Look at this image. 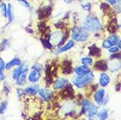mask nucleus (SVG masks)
<instances>
[{
  "mask_svg": "<svg viewBox=\"0 0 121 120\" xmlns=\"http://www.w3.org/2000/svg\"><path fill=\"white\" fill-rule=\"evenodd\" d=\"M82 26L89 33H100L104 30V25L102 20L95 14H88L82 21Z\"/></svg>",
  "mask_w": 121,
  "mask_h": 120,
  "instance_id": "obj_1",
  "label": "nucleus"
},
{
  "mask_svg": "<svg viewBox=\"0 0 121 120\" xmlns=\"http://www.w3.org/2000/svg\"><path fill=\"white\" fill-rule=\"evenodd\" d=\"M70 36L75 42L84 43L90 39V33L82 26H75L70 30Z\"/></svg>",
  "mask_w": 121,
  "mask_h": 120,
  "instance_id": "obj_2",
  "label": "nucleus"
},
{
  "mask_svg": "<svg viewBox=\"0 0 121 120\" xmlns=\"http://www.w3.org/2000/svg\"><path fill=\"white\" fill-rule=\"evenodd\" d=\"M94 80H95V75L92 71L85 75H76L72 78L73 84L78 89H83L92 85Z\"/></svg>",
  "mask_w": 121,
  "mask_h": 120,
  "instance_id": "obj_3",
  "label": "nucleus"
},
{
  "mask_svg": "<svg viewBox=\"0 0 121 120\" xmlns=\"http://www.w3.org/2000/svg\"><path fill=\"white\" fill-rule=\"evenodd\" d=\"M98 111V107L97 105L93 104L88 99H83L82 103V111L81 112L82 113H86L87 116L90 117H93L96 116Z\"/></svg>",
  "mask_w": 121,
  "mask_h": 120,
  "instance_id": "obj_4",
  "label": "nucleus"
},
{
  "mask_svg": "<svg viewBox=\"0 0 121 120\" xmlns=\"http://www.w3.org/2000/svg\"><path fill=\"white\" fill-rule=\"evenodd\" d=\"M113 46H118L119 48L121 47L120 37L117 33H111L106 39L102 41V47L104 49H108Z\"/></svg>",
  "mask_w": 121,
  "mask_h": 120,
  "instance_id": "obj_5",
  "label": "nucleus"
},
{
  "mask_svg": "<svg viewBox=\"0 0 121 120\" xmlns=\"http://www.w3.org/2000/svg\"><path fill=\"white\" fill-rule=\"evenodd\" d=\"M64 34V32L62 30H60V29H56V30L53 31L52 33H48V37H47L46 39H49V41L52 43V45L54 47H56V46L59 44V42L60 41V39L62 38Z\"/></svg>",
  "mask_w": 121,
  "mask_h": 120,
  "instance_id": "obj_6",
  "label": "nucleus"
},
{
  "mask_svg": "<svg viewBox=\"0 0 121 120\" xmlns=\"http://www.w3.org/2000/svg\"><path fill=\"white\" fill-rule=\"evenodd\" d=\"M42 77V71L40 70H32L28 75L27 80L31 83H36Z\"/></svg>",
  "mask_w": 121,
  "mask_h": 120,
  "instance_id": "obj_7",
  "label": "nucleus"
},
{
  "mask_svg": "<svg viewBox=\"0 0 121 120\" xmlns=\"http://www.w3.org/2000/svg\"><path fill=\"white\" fill-rule=\"evenodd\" d=\"M75 44H76V42L74 41L73 39L67 40L66 43H64L61 47H58V49L55 52V53H54V54H61V53H65V52L69 51V50H70L71 48L74 47H75Z\"/></svg>",
  "mask_w": 121,
  "mask_h": 120,
  "instance_id": "obj_8",
  "label": "nucleus"
},
{
  "mask_svg": "<svg viewBox=\"0 0 121 120\" xmlns=\"http://www.w3.org/2000/svg\"><path fill=\"white\" fill-rule=\"evenodd\" d=\"M39 96L42 98V100L46 101V102H48L52 99L53 97V92L51 90L47 89V88H42V89H39L38 91Z\"/></svg>",
  "mask_w": 121,
  "mask_h": 120,
  "instance_id": "obj_9",
  "label": "nucleus"
},
{
  "mask_svg": "<svg viewBox=\"0 0 121 120\" xmlns=\"http://www.w3.org/2000/svg\"><path fill=\"white\" fill-rule=\"evenodd\" d=\"M105 96V90L104 89H99L97 90L94 94V100L97 104H102L103 101L104 100Z\"/></svg>",
  "mask_w": 121,
  "mask_h": 120,
  "instance_id": "obj_10",
  "label": "nucleus"
},
{
  "mask_svg": "<svg viewBox=\"0 0 121 120\" xmlns=\"http://www.w3.org/2000/svg\"><path fill=\"white\" fill-rule=\"evenodd\" d=\"M73 71L76 73V75H85L89 74L91 70L90 69V67L82 64V65H79V66H76V68H74Z\"/></svg>",
  "mask_w": 121,
  "mask_h": 120,
  "instance_id": "obj_11",
  "label": "nucleus"
},
{
  "mask_svg": "<svg viewBox=\"0 0 121 120\" xmlns=\"http://www.w3.org/2000/svg\"><path fill=\"white\" fill-rule=\"evenodd\" d=\"M98 82H99V85H101L103 88L107 87L110 84V82H111V77H110V75L105 72H102L99 75Z\"/></svg>",
  "mask_w": 121,
  "mask_h": 120,
  "instance_id": "obj_12",
  "label": "nucleus"
},
{
  "mask_svg": "<svg viewBox=\"0 0 121 120\" xmlns=\"http://www.w3.org/2000/svg\"><path fill=\"white\" fill-rule=\"evenodd\" d=\"M69 83V79L65 78V77H60L58 78L54 83V89L55 90H62Z\"/></svg>",
  "mask_w": 121,
  "mask_h": 120,
  "instance_id": "obj_13",
  "label": "nucleus"
},
{
  "mask_svg": "<svg viewBox=\"0 0 121 120\" xmlns=\"http://www.w3.org/2000/svg\"><path fill=\"white\" fill-rule=\"evenodd\" d=\"M27 69H28L27 66H26L25 63H21L19 66H18L15 69H14V70H13V71H12V80H14V81H15L16 79L18 78V75H20L22 72H24L25 70H27Z\"/></svg>",
  "mask_w": 121,
  "mask_h": 120,
  "instance_id": "obj_14",
  "label": "nucleus"
},
{
  "mask_svg": "<svg viewBox=\"0 0 121 120\" xmlns=\"http://www.w3.org/2000/svg\"><path fill=\"white\" fill-rule=\"evenodd\" d=\"M39 90V84H32L30 86L25 89L24 92L26 95H30V96H33V95H36L38 93V91Z\"/></svg>",
  "mask_w": 121,
  "mask_h": 120,
  "instance_id": "obj_15",
  "label": "nucleus"
},
{
  "mask_svg": "<svg viewBox=\"0 0 121 120\" xmlns=\"http://www.w3.org/2000/svg\"><path fill=\"white\" fill-rule=\"evenodd\" d=\"M93 65L97 70H99V71H102V72H105V70L108 69V62L104 60H97V62L93 64Z\"/></svg>",
  "mask_w": 121,
  "mask_h": 120,
  "instance_id": "obj_16",
  "label": "nucleus"
},
{
  "mask_svg": "<svg viewBox=\"0 0 121 120\" xmlns=\"http://www.w3.org/2000/svg\"><path fill=\"white\" fill-rule=\"evenodd\" d=\"M27 72H28V69L27 70H25L24 72H22L20 75L18 76V78L16 79V84L18 86H24L25 84L26 83V79H27Z\"/></svg>",
  "mask_w": 121,
  "mask_h": 120,
  "instance_id": "obj_17",
  "label": "nucleus"
},
{
  "mask_svg": "<svg viewBox=\"0 0 121 120\" xmlns=\"http://www.w3.org/2000/svg\"><path fill=\"white\" fill-rule=\"evenodd\" d=\"M21 63H22V61L19 58H18V57L13 58L12 60H11L10 61L5 63V69L6 70H10V69H12V68L19 66Z\"/></svg>",
  "mask_w": 121,
  "mask_h": 120,
  "instance_id": "obj_18",
  "label": "nucleus"
},
{
  "mask_svg": "<svg viewBox=\"0 0 121 120\" xmlns=\"http://www.w3.org/2000/svg\"><path fill=\"white\" fill-rule=\"evenodd\" d=\"M7 10H8V17L7 19L9 23H12L15 19V11H14V6L11 3L7 4Z\"/></svg>",
  "mask_w": 121,
  "mask_h": 120,
  "instance_id": "obj_19",
  "label": "nucleus"
},
{
  "mask_svg": "<svg viewBox=\"0 0 121 120\" xmlns=\"http://www.w3.org/2000/svg\"><path fill=\"white\" fill-rule=\"evenodd\" d=\"M89 49H90V50H89V54H90L91 56H97V57H100V55H101V50H100L99 48L97 47L95 44H93L92 46H91Z\"/></svg>",
  "mask_w": 121,
  "mask_h": 120,
  "instance_id": "obj_20",
  "label": "nucleus"
},
{
  "mask_svg": "<svg viewBox=\"0 0 121 120\" xmlns=\"http://www.w3.org/2000/svg\"><path fill=\"white\" fill-rule=\"evenodd\" d=\"M81 62L83 65H86L88 67L93 66L94 64V60L91 56H83V57L81 58Z\"/></svg>",
  "mask_w": 121,
  "mask_h": 120,
  "instance_id": "obj_21",
  "label": "nucleus"
},
{
  "mask_svg": "<svg viewBox=\"0 0 121 120\" xmlns=\"http://www.w3.org/2000/svg\"><path fill=\"white\" fill-rule=\"evenodd\" d=\"M0 12L2 13L4 18H7L8 17V10H7V4L4 2H0Z\"/></svg>",
  "mask_w": 121,
  "mask_h": 120,
  "instance_id": "obj_22",
  "label": "nucleus"
},
{
  "mask_svg": "<svg viewBox=\"0 0 121 120\" xmlns=\"http://www.w3.org/2000/svg\"><path fill=\"white\" fill-rule=\"evenodd\" d=\"M97 117H98V119L99 120L107 119L108 115H109V113H108V110H107V109H103L100 112L97 113Z\"/></svg>",
  "mask_w": 121,
  "mask_h": 120,
  "instance_id": "obj_23",
  "label": "nucleus"
},
{
  "mask_svg": "<svg viewBox=\"0 0 121 120\" xmlns=\"http://www.w3.org/2000/svg\"><path fill=\"white\" fill-rule=\"evenodd\" d=\"M40 41H41V43H42L43 47L45 48H47V49H50V50H52L53 49V47H54V46L52 45V43L50 41H49V39H44V38H40Z\"/></svg>",
  "mask_w": 121,
  "mask_h": 120,
  "instance_id": "obj_24",
  "label": "nucleus"
},
{
  "mask_svg": "<svg viewBox=\"0 0 121 120\" xmlns=\"http://www.w3.org/2000/svg\"><path fill=\"white\" fill-rule=\"evenodd\" d=\"M9 47V40L6 39H3L0 42V52H3Z\"/></svg>",
  "mask_w": 121,
  "mask_h": 120,
  "instance_id": "obj_25",
  "label": "nucleus"
},
{
  "mask_svg": "<svg viewBox=\"0 0 121 120\" xmlns=\"http://www.w3.org/2000/svg\"><path fill=\"white\" fill-rule=\"evenodd\" d=\"M18 3L20 4L21 5H23L24 7H26V9L32 10V5H31L30 2L28 0H17Z\"/></svg>",
  "mask_w": 121,
  "mask_h": 120,
  "instance_id": "obj_26",
  "label": "nucleus"
},
{
  "mask_svg": "<svg viewBox=\"0 0 121 120\" xmlns=\"http://www.w3.org/2000/svg\"><path fill=\"white\" fill-rule=\"evenodd\" d=\"M82 8L86 12H90L92 9V3L91 2H84L82 4Z\"/></svg>",
  "mask_w": 121,
  "mask_h": 120,
  "instance_id": "obj_27",
  "label": "nucleus"
},
{
  "mask_svg": "<svg viewBox=\"0 0 121 120\" xmlns=\"http://www.w3.org/2000/svg\"><path fill=\"white\" fill-rule=\"evenodd\" d=\"M119 51H120V48L118 47V46H113L112 47L108 48V52H109V54H117V53H118Z\"/></svg>",
  "mask_w": 121,
  "mask_h": 120,
  "instance_id": "obj_28",
  "label": "nucleus"
},
{
  "mask_svg": "<svg viewBox=\"0 0 121 120\" xmlns=\"http://www.w3.org/2000/svg\"><path fill=\"white\" fill-rule=\"evenodd\" d=\"M42 69H43L42 64L39 62L34 63L33 66H32V70H40V71H42Z\"/></svg>",
  "mask_w": 121,
  "mask_h": 120,
  "instance_id": "obj_29",
  "label": "nucleus"
},
{
  "mask_svg": "<svg viewBox=\"0 0 121 120\" xmlns=\"http://www.w3.org/2000/svg\"><path fill=\"white\" fill-rule=\"evenodd\" d=\"M6 108H7V102H6V101H4V102H2L0 103V113H1V114H4Z\"/></svg>",
  "mask_w": 121,
  "mask_h": 120,
  "instance_id": "obj_30",
  "label": "nucleus"
},
{
  "mask_svg": "<svg viewBox=\"0 0 121 120\" xmlns=\"http://www.w3.org/2000/svg\"><path fill=\"white\" fill-rule=\"evenodd\" d=\"M4 69H5V62L3 60V58L0 57V73H4Z\"/></svg>",
  "mask_w": 121,
  "mask_h": 120,
  "instance_id": "obj_31",
  "label": "nucleus"
},
{
  "mask_svg": "<svg viewBox=\"0 0 121 120\" xmlns=\"http://www.w3.org/2000/svg\"><path fill=\"white\" fill-rule=\"evenodd\" d=\"M104 2H106V3H108L111 6H112L114 4L117 2V0H104Z\"/></svg>",
  "mask_w": 121,
  "mask_h": 120,
  "instance_id": "obj_32",
  "label": "nucleus"
},
{
  "mask_svg": "<svg viewBox=\"0 0 121 120\" xmlns=\"http://www.w3.org/2000/svg\"><path fill=\"white\" fill-rule=\"evenodd\" d=\"M4 78H5V75H4V73H0V81H2L4 80Z\"/></svg>",
  "mask_w": 121,
  "mask_h": 120,
  "instance_id": "obj_33",
  "label": "nucleus"
},
{
  "mask_svg": "<svg viewBox=\"0 0 121 120\" xmlns=\"http://www.w3.org/2000/svg\"><path fill=\"white\" fill-rule=\"evenodd\" d=\"M61 1L66 4H70L73 2V0H61Z\"/></svg>",
  "mask_w": 121,
  "mask_h": 120,
  "instance_id": "obj_34",
  "label": "nucleus"
},
{
  "mask_svg": "<svg viewBox=\"0 0 121 120\" xmlns=\"http://www.w3.org/2000/svg\"><path fill=\"white\" fill-rule=\"evenodd\" d=\"M6 1H11V0H6Z\"/></svg>",
  "mask_w": 121,
  "mask_h": 120,
  "instance_id": "obj_35",
  "label": "nucleus"
}]
</instances>
